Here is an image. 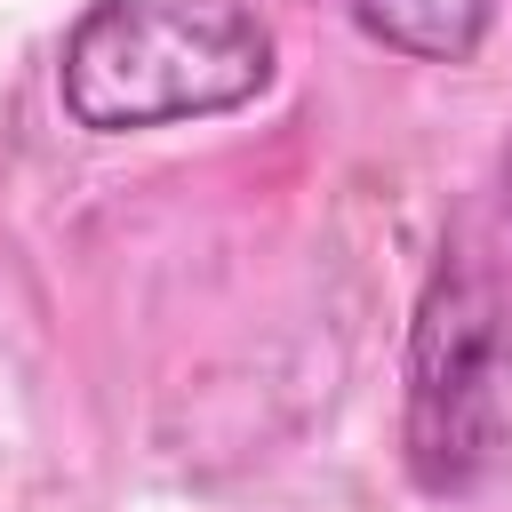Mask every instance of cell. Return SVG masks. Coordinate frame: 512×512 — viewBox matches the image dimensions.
<instances>
[{
  "instance_id": "cell-2",
  "label": "cell",
  "mask_w": 512,
  "mask_h": 512,
  "mask_svg": "<svg viewBox=\"0 0 512 512\" xmlns=\"http://www.w3.org/2000/svg\"><path fill=\"white\" fill-rule=\"evenodd\" d=\"M408 472L424 496H472L512 456V272L456 248L408 336Z\"/></svg>"
},
{
  "instance_id": "cell-3",
  "label": "cell",
  "mask_w": 512,
  "mask_h": 512,
  "mask_svg": "<svg viewBox=\"0 0 512 512\" xmlns=\"http://www.w3.org/2000/svg\"><path fill=\"white\" fill-rule=\"evenodd\" d=\"M360 16L368 40L416 56V64H472L488 24H496V0H344Z\"/></svg>"
},
{
  "instance_id": "cell-4",
  "label": "cell",
  "mask_w": 512,
  "mask_h": 512,
  "mask_svg": "<svg viewBox=\"0 0 512 512\" xmlns=\"http://www.w3.org/2000/svg\"><path fill=\"white\" fill-rule=\"evenodd\" d=\"M504 200H512V144H504Z\"/></svg>"
},
{
  "instance_id": "cell-1",
  "label": "cell",
  "mask_w": 512,
  "mask_h": 512,
  "mask_svg": "<svg viewBox=\"0 0 512 512\" xmlns=\"http://www.w3.org/2000/svg\"><path fill=\"white\" fill-rule=\"evenodd\" d=\"M272 32L248 0H88L56 96L88 136L240 112L272 88Z\"/></svg>"
}]
</instances>
